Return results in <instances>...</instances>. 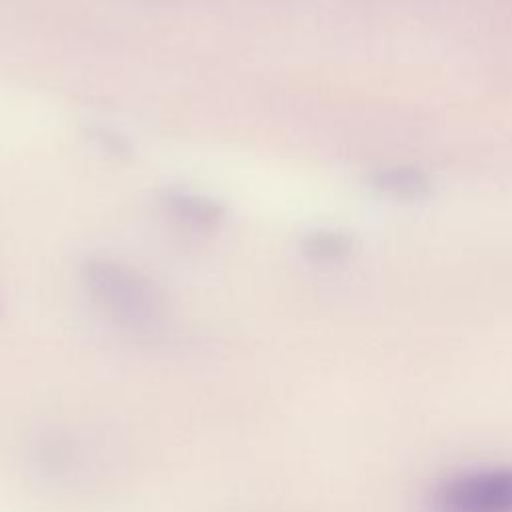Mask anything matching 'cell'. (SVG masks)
Wrapping results in <instances>:
<instances>
[{"instance_id": "2", "label": "cell", "mask_w": 512, "mask_h": 512, "mask_svg": "<svg viewBox=\"0 0 512 512\" xmlns=\"http://www.w3.org/2000/svg\"><path fill=\"white\" fill-rule=\"evenodd\" d=\"M374 182L376 188L396 198H420L428 190L424 174L414 168H392L378 172Z\"/></svg>"}, {"instance_id": "1", "label": "cell", "mask_w": 512, "mask_h": 512, "mask_svg": "<svg viewBox=\"0 0 512 512\" xmlns=\"http://www.w3.org/2000/svg\"><path fill=\"white\" fill-rule=\"evenodd\" d=\"M440 512H512V468L460 474L438 492Z\"/></svg>"}]
</instances>
